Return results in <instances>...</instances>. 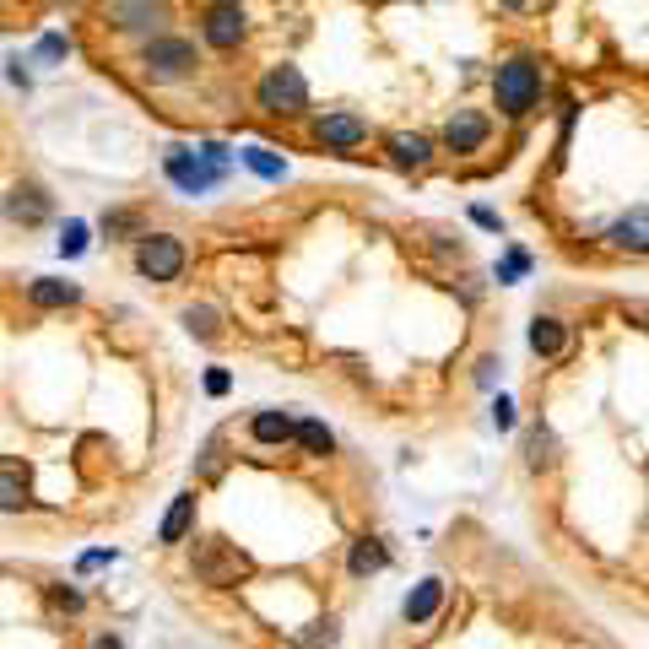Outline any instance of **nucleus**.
I'll return each mask as SVG.
<instances>
[{
  "instance_id": "f257e3e1",
  "label": "nucleus",
  "mask_w": 649,
  "mask_h": 649,
  "mask_svg": "<svg viewBox=\"0 0 649 649\" xmlns=\"http://www.w3.org/2000/svg\"><path fill=\"white\" fill-rule=\"evenodd\" d=\"M493 98L503 119H525L541 103V60L536 55H509L493 71Z\"/></svg>"
},
{
  "instance_id": "f03ea898",
  "label": "nucleus",
  "mask_w": 649,
  "mask_h": 649,
  "mask_svg": "<svg viewBox=\"0 0 649 649\" xmlns=\"http://www.w3.org/2000/svg\"><path fill=\"white\" fill-rule=\"evenodd\" d=\"M136 65H141V76H147V82H157V87H163V82H190L195 65H201V49H195L190 38L157 33V38H147V44H141Z\"/></svg>"
},
{
  "instance_id": "7ed1b4c3",
  "label": "nucleus",
  "mask_w": 649,
  "mask_h": 649,
  "mask_svg": "<svg viewBox=\"0 0 649 649\" xmlns=\"http://www.w3.org/2000/svg\"><path fill=\"white\" fill-rule=\"evenodd\" d=\"M255 109L271 119H298L309 114V82H303L298 65H271L255 82Z\"/></svg>"
},
{
  "instance_id": "20e7f679",
  "label": "nucleus",
  "mask_w": 649,
  "mask_h": 649,
  "mask_svg": "<svg viewBox=\"0 0 649 649\" xmlns=\"http://www.w3.org/2000/svg\"><path fill=\"white\" fill-rule=\"evenodd\" d=\"M190 574L201 579V585H211V590H228V585H238V579L249 574V558L233 547V541L201 536L195 541V558H190Z\"/></svg>"
},
{
  "instance_id": "39448f33",
  "label": "nucleus",
  "mask_w": 649,
  "mask_h": 649,
  "mask_svg": "<svg viewBox=\"0 0 649 649\" xmlns=\"http://www.w3.org/2000/svg\"><path fill=\"white\" fill-rule=\"evenodd\" d=\"M103 22L125 38H157L174 22V6L168 0H103Z\"/></svg>"
},
{
  "instance_id": "423d86ee",
  "label": "nucleus",
  "mask_w": 649,
  "mask_h": 649,
  "mask_svg": "<svg viewBox=\"0 0 649 649\" xmlns=\"http://www.w3.org/2000/svg\"><path fill=\"white\" fill-rule=\"evenodd\" d=\"M184 266H190L184 238H174V233H141L136 238V271L147 282H179Z\"/></svg>"
},
{
  "instance_id": "0eeeda50",
  "label": "nucleus",
  "mask_w": 649,
  "mask_h": 649,
  "mask_svg": "<svg viewBox=\"0 0 649 649\" xmlns=\"http://www.w3.org/2000/svg\"><path fill=\"white\" fill-rule=\"evenodd\" d=\"M163 174H168V184H174V190H184V195H206V190H217V184H222V174H217V168H211L195 147H168Z\"/></svg>"
},
{
  "instance_id": "6e6552de",
  "label": "nucleus",
  "mask_w": 649,
  "mask_h": 649,
  "mask_svg": "<svg viewBox=\"0 0 649 649\" xmlns=\"http://www.w3.org/2000/svg\"><path fill=\"white\" fill-rule=\"evenodd\" d=\"M201 38H206L211 49H238V44L249 38L244 6H238V0H211L206 17H201Z\"/></svg>"
},
{
  "instance_id": "1a4fd4ad",
  "label": "nucleus",
  "mask_w": 649,
  "mask_h": 649,
  "mask_svg": "<svg viewBox=\"0 0 649 649\" xmlns=\"http://www.w3.org/2000/svg\"><path fill=\"white\" fill-rule=\"evenodd\" d=\"M314 141L325 152H357L368 141V119L363 114H347V109H330L314 119Z\"/></svg>"
},
{
  "instance_id": "9d476101",
  "label": "nucleus",
  "mask_w": 649,
  "mask_h": 649,
  "mask_svg": "<svg viewBox=\"0 0 649 649\" xmlns=\"http://www.w3.org/2000/svg\"><path fill=\"white\" fill-rule=\"evenodd\" d=\"M487 136H493V119H487L482 109H455L444 119V147L449 152H482L487 147Z\"/></svg>"
},
{
  "instance_id": "9b49d317",
  "label": "nucleus",
  "mask_w": 649,
  "mask_h": 649,
  "mask_svg": "<svg viewBox=\"0 0 649 649\" xmlns=\"http://www.w3.org/2000/svg\"><path fill=\"white\" fill-rule=\"evenodd\" d=\"M0 211H6V222L38 228V222H49V211H55V201H49V190H44V184L22 179V184H11V195L0 201Z\"/></svg>"
},
{
  "instance_id": "f8f14e48",
  "label": "nucleus",
  "mask_w": 649,
  "mask_h": 649,
  "mask_svg": "<svg viewBox=\"0 0 649 649\" xmlns=\"http://www.w3.org/2000/svg\"><path fill=\"white\" fill-rule=\"evenodd\" d=\"M390 163L401 168V174H422V168L433 163V136H422V130H395L390 136Z\"/></svg>"
},
{
  "instance_id": "ddd939ff",
  "label": "nucleus",
  "mask_w": 649,
  "mask_h": 649,
  "mask_svg": "<svg viewBox=\"0 0 649 649\" xmlns=\"http://www.w3.org/2000/svg\"><path fill=\"white\" fill-rule=\"evenodd\" d=\"M28 303L33 309H76L82 287L65 282V276H38V282H28Z\"/></svg>"
},
{
  "instance_id": "4468645a",
  "label": "nucleus",
  "mask_w": 649,
  "mask_h": 649,
  "mask_svg": "<svg viewBox=\"0 0 649 649\" xmlns=\"http://www.w3.org/2000/svg\"><path fill=\"white\" fill-rule=\"evenodd\" d=\"M293 433H298V417L293 412H255V417H249V439L266 444V449L293 444Z\"/></svg>"
},
{
  "instance_id": "2eb2a0df",
  "label": "nucleus",
  "mask_w": 649,
  "mask_h": 649,
  "mask_svg": "<svg viewBox=\"0 0 649 649\" xmlns=\"http://www.w3.org/2000/svg\"><path fill=\"white\" fill-rule=\"evenodd\" d=\"M606 244L612 249H628V255H649V211H628L606 228Z\"/></svg>"
},
{
  "instance_id": "dca6fc26",
  "label": "nucleus",
  "mask_w": 649,
  "mask_h": 649,
  "mask_svg": "<svg viewBox=\"0 0 649 649\" xmlns=\"http://www.w3.org/2000/svg\"><path fill=\"white\" fill-rule=\"evenodd\" d=\"M190 531H195V493H179L168 503L163 525H157V541H163V547H179V541H190Z\"/></svg>"
},
{
  "instance_id": "f3484780",
  "label": "nucleus",
  "mask_w": 649,
  "mask_h": 649,
  "mask_svg": "<svg viewBox=\"0 0 649 649\" xmlns=\"http://www.w3.org/2000/svg\"><path fill=\"white\" fill-rule=\"evenodd\" d=\"M390 568V552H384V541L379 536H357L352 541V552H347V574L352 579H374Z\"/></svg>"
},
{
  "instance_id": "a211bd4d",
  "label": "nucleus",
  "mask_w": 649,
  "mask_h": 649,
  "mask_svg": "<svg viewBox=\"0 0 649 649\" xmlns=\"http://www.w3.org/2000/svg\"><path fill=\"white\" fill-rule=\"evenodd\" d=\"M558 460H563L558 433H552L547 422H536V428L525 433V466H531V471H558Z\"/></svg>"
},
{
  "instance_id": "6ab92c4d",
  "label": "nucleus",
  "mask_w": 649,
  "mask_h": 649,
  "mask_svg": "<svg viewBox=\"0 0 649 649\" xmlns=\"http://www.w3.org/2000/svg\"><path fill=\"white\" fill-rule=\"evenodd\" d=\"M439 606H444V579H422V585L401 601V617L412 622V628H422V622L439 612Z\"/></svg>"
},
{
  "instance_id": "aec40b11",
  "label": "nucleus",
  "mask_w": 649,
  "mask_h": 649,
  "mask_svg": "<svg viewBox=\"0 0 649 649\" xmlns=\"http://www.w3.org/2000/svg\"><path fill=\"white\" fill-rule=\"evenodd\" d=\"M531 352L536 357H563L568 352V325L558 314H536L531 320Z\"/></svg>"
},
{
  "instance_id": "412c9836",
  "label": "nucleus",
  "mask_w": 649,
  "mask_h": 649,
  "mask_svg": "<svg viewBox=\"0 0 649 649\" xmlns=\"http://www.w3.org/2000/svg\"><path fill=\"white\" fill-rule=\"evenodd\" d=\"M28 503H33V487L22 466H0V514H22Z\"/></svg>"
},
{
  "instance_id": "4be33fe9",
  "label": "nucleus",
  "mask_w": 649,
  "mask_h": 649,
  "mask_svg": "<svg viewBox=\"0 0 649 649\" xmlns=\"http://www.w3.org/2000/svg\"><path fill=\"white\" fill-rule=\"evenodd\" d=\"M293 444L303 449V455H330V449H336V433H330L320 417H298V433H293Z\"/></svg>"
},
{
  "instance_id": "5701e85b",
  "label": "nucleus",
  "mask_w": 649,
  "mask_h": 649,
  "mask_svg": "<svg viewBox=\"0 0 649 649\" xmlns=\"http://www.w3.org/2000/svg\"><path fill=\"white\" fill-rule=\"evenodd\" d=\"M179 325L190 330L195 341H217V336H222V314L211 309V303H190V309L179 314Z\"/></svg>"
},
{
  "instance_id": "b1692460",
  "label": "nucleus",
  "mask_w": 649,
  "mask_h": 649,
  "mask_svg": "<svg viewBox=\"0 0 649 649\" xmlns=\"http://www.w3.org/2000/svg\"><path fill=\"white\" fill-rule=\"evenodd\" d=\"M238 157H244V163L255 168L260 179H271V184H282V179H287V163H282V157H276L271 147H244Z\"/></svg>"
},
{
  "instance_id": "393cba45",
  "label": "nucleus",
  "mask_w": 649,
  "mask_h": 649,
  "mask_svg": "<svg viewBox=\"0 0 649 649\" xmlns=\"http://www.w3.org/2000/svg\"><path fill=\"white\" fill-rule=\"evenodd\" d=\"M336 644H341V622L325 617V622H309V633H303V639H293L287 649H336Z\"/></svg>"
},
{
  "instance_id": "a878e982",
  "label": "nucleus",
  "mask_w": 649,
  "mask_h": 649,
  "mask_svg": "<svg viewBox=\"0 0 649 649\" xmlns=\"http://www.w3.org/2000/svg\"><path fill=\"white\" fill-rule=\"evenodd\" d=\"M103 233H109V238H141L147 228H141V211L114 206V211H103Z\"/></svg>"
},
{
  "instance_id": "bb28decb",
  "label": "nucleus",
  "mask_w": 649,
  "mask_h": 649,
  "mask_svg": "<svg viewBox=\"0 0 649 649\" xmlns=\"http://www.w3.org/2000/svg\"><path fill=\"white\" fill-rule=\"evenodd\" d=\"M222 471H228V455H222V433H217V439L201 449V466H195V476H201V482H217Z\"/></svg>"
},
{
  "instance_id": "cd10ccee",
  "label": "nucleus",
  "mask_w": 649,
  "mask_h": 649,
  "mask_svg": "<svg viewBox=\"0 0 649 649\" xmlns=\"http://www.w3.org/2000/svg\"><path fill=\"white\" fill-rule=\"evenodd\" d=\"M82 249H87V222H65V228H60V255L76 260Z\"/></svg>"
},
{
  "instance_id": "c85d7f7f",
  "label": "nucleus",
  "mask_w": 649,
  "mask_h": 649,
  "mask_svg": "<svg viewBox=\"0 0 649 649\" xmlns=\"http://www.w3.org/2000/svg\"><path fill=\"white\" fill-rule=\"evenodd\" d=\"M65 55H71V38H65V33H44V38H38V49H33V60H65Z\"/></svg>"
},
{
  "instance_id": "c756f323",
  "label": "nucleus",
  "mask_w": 649,
  "mask_h": 649,
  "mask_svg": "<svg viewBox=\"0 0 649 649\" xmlns=\"http://www.w3.org/2000/svg\"><path fill=\"white\" fill-rule=\"evenodd\" d=\"M525 271H531V255H525V249H509V255L498 260V282H520Z\"/></svg>"
},
{
  "instance_id": "7c9ffc66",
  "label": "nucleus",
  "mask_w": 649,
  "mask_h": 649,
  "mask_svg": "<svg viewBox=\"0 0 649 649\" xmlns=\"http://www.w3.org/2000/svg\"><path fill=\"white\" fill-rule=\"evenodd\" d=\"M195 152H201V157H206V163H211V168H217V174H222V179H228V168H233V152H228V147H222V141H201V147H195Z\"/></svg>"
},
{
  "instance_id": "2f4dec72",
  "label": "nucleus",
  "mask_w": 649,
  "mask_h": 649,
  "mask_svg": "<svg viewBox=\"0 0 649 649\" xmlns=\"http://www.w3.org/2000/svg\"><path fill=\"white\" fill-rule=\"evenodd\" d=\"M233 390V374H228V368H211V374H206V395H228Z\"/></svg>"
},
{
  "instance_id": "473e14b6",
  "label": "nucleus",
  "mask_w": 649,
  "mask_h": 649,
  "mask_svg": "<svg viewBox=\"0 0 649 649\" xmlns=\"http://www.w3.org/2000/svg\"><path fill=\"white\" fill-rule=\"evenodd\" d=\"M55 606H60V612H82V590L60 585V590H55Z\"/></svg>"
},
{
  "instance_id": "72a5a7b5",
  "label": "nucleus",
  "mask_w": 649,
  "mask_h": 649,
  "mask_svg": "<svg viewBox=\"0 0 649 649\" xmlns=\"http://www.w3.org/2000/svg\"><path fill=\"white\" fill-rule=\"evenodd\" d=\"M119 558V552H82V563H76V568H82V574H92V568H109Z\"/></svg>"
},
{
  "instance_id": "f704fd0d",
  "label": "nucleus",
  "mask_w": 649,
  "mask_h": 649,
  "mask_svg": "<svg viewBox=\"0 0 649 649\" xmlns=\"http://www.w3.org/2000/svg\"><path fill=\"white\" fill-rule=\"evenodd\" d=\"M493 422H498V428H514V401H509V395H498V401H493Z\"/></svg>"
},
{
  "instance_id": "c9c22d12",
  "label": "nucleus",
  "mask_w": 649,
  "mask_h": 649,
  "mask_svg": "<svg viewBox=\"0 0 649 649\" xmlns=\"http://www.w3.org/2000/svg\"><path fill=\"white\" fill-rule=\"evenodd\" d=\"M471 222H476V228H487V233H498V228H503L498 211H487V206H471Z\"/></svg>"
},
{
  "instance_id": "e433bc0d",
  "label": "nucleus",
  "mask_w": 649,
  "mask_h": 649,
  "mask_svg": "<svg viewBox=\"0 0 649 649\" xmlns=\"http://www.w3.org/2000/svg\"><path fill=\"white\" fill-rule=\"evenodd\" d=\"M6 82H11V87H28V82H33V76H28V71H22V60H6Z\"/></svg>"
},
{
  "instance_id": "4c0bfd02",
  "label": "nucleus",
  "mask_w": 649,
  "mask_h": 649,
  "mask_svg": "<svg viewBox=\"0 0 649 649\" xmlns=\"http://www.w3.org/2000/svg\"><path fill=\"white\" fill-rule=\"evenodd\" d=\"M92 649H125V639H119V633H98V639H92Z\"/></svg>"
},
{
  "instance_id": "58836bf2",
  "label": "nucleus",
  "mask_w": 649,
  "mask_h": 649,
  "mask_svg": "<svg viewBox=\"0 0 649 649\" xmlns=\"http://www.w3.org/2000/svg\"><path fill=\"white\" fill-rule=\"evenodd\" d=\"M498 6H509V11H525V6H531V0H498Z\"/></svg>"
}]
</instances>
